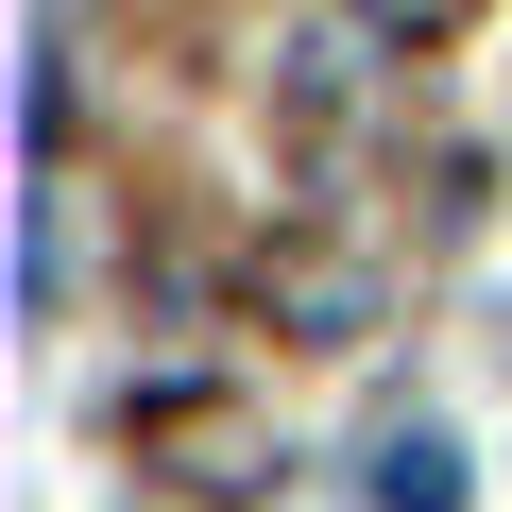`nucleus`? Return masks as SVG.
Wrapping results in <instances>:
<instances>
[{"mask_svg":"<svg viewBox=\"0 0 512 512\" xmlns=\"http://www.w3.org/2000/svg\"><path fill=\"white\" fill-rule=\"evenodd\" d=\"M376 512H461V444L444 427H376Z\"/></svg>","mask_w":512,"mask_h":512,"instance_id":"f257e3e1","label":"nucleus"}]
</instances>
